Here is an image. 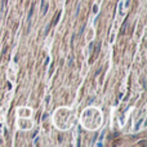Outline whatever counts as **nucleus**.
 Returning a JSON list of instances; mask_svg holds the SVG:
<instances>
[]
</instances>
